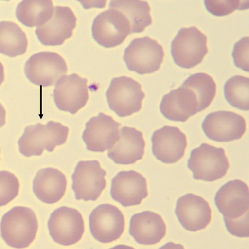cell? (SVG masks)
I'll return each instance as SVG.
<instances>
[{
  "mask_svg": "<svg viewBox=\"0 0 249 249\" xmlns=\"http://www.w3.org/2000/svg\"><path fill=\"white\" fill-rule=\"evenodd\" d=\"M211 104L195 80L189 77L181 86L163 96L160 109L168 120L185 122L191 116L206 109Z\"/></svg>",
  "mask_w": 249,
  "mask_h": 249,
  "instance_id": "cell-1",
  "label": "cell"
},
{
  "mask_svg": "<svg viewBox=\"0 0 249 249\" xmlns=\"http://www.w3.org/2000/svg\"><path fill=\"white\" fill-rule=\"evenodd\" d=\"M68 133V127L53 121L27 126L18 140L19 151L26 157L41 156L44 150L52 152L66 142Z\"/></svg>",
  "mask_w": 249,
  "mask_h": 249,
  "instance_id": "cell-2",
  "label": "cell"
},
{
  "mask_svg": "<svg viewBox=\"0 0 249 249\" xmlns=\"http://www.w3.org/2000/svg\"><path fill=\"white\" fill-rule=\"evenodd\" d=\"M38 229V222L31 209L18 206L3 216L1 222L2 238L8 246L25 248L34 242Z\"/></svg>",
  "mask_w": 249,
  "mask_h": 249,
  "instance_id": "cell-3",
  "label": "cell"
},
{
  "mask_svg": "<svg viewBox=\"0 0 249 249\" xmlns=\"http://www.w3.org/2000/svg\"><path fill=\"white\" fill-rule=\"evenodd\" d=\"M230 162L222 148L202 143L191 152L188 168L193 178L212 182L222 178L230 168Z\"/></svg>",
  "mask_w": 249,
  "mask_h": 249,
  "instance_id": "cell-4",
  "label": "cell"
},
{
  "mask_svg": "<svg viewBox=\"0 0 249 249\" xmlns=\"http://www.w3.org/2000/svg\"><path fill=\"white\" fill-rule=\"evenodd\" d=\"M208 52L207 37L196 27L182 28L171 43L174 62L185 69L202 63Z\"/></svg>",
  "mask_w": 249,
  "mask_h": 249,
  "instance_id": "cell-5",
  "label": "cell"
},
{
  "mask_svg": "<svg viewBox=\"0 0 249 249\" xmlns=\"http://www.w3.org/2000/svg\"><path fill=\"white\" fill-rule=\"evenodd\" d=\"M110 109L120 117H126L142 109L145 94L135 80L122 76L111 80L106 92Z\"/></svg>",
  "mask_w": 249,
  "mask_h": 249,
  "instance_id": "cell-6",
  "label": "cell"
},
{
  "mask_svg": "<svg viewBox=\"0 0 249 249\" xmlns=\"http://www.w3.org/2000/svg\"><path fill=\"white\" fill-rule=\"evenodd\" d=\"M161 45L148 37L136 38L124 50V60L128 70L140 75L155 73L163 62Z\"/></svg>",
  "mask_w": 249,
  "mask_h": 249,
  "instance_id": "cell-7",
  "label": "cell"
},
{
  "mask_svg": "<svg viewBox=\"0 0 249 249\" xmlns=\"http://www.w3.org/2000/svg\"><path fill=\"white\" fill-rule=\"evenodd\" d=\"M67 72L66 61L52 52H41L32 55L25 66L27 79L36 85L45 87L54 86Z\"/></svg>",
  "mask_w": 249,
  "mask_h": 249,
  "instance_id": "cell-8",
  "label": "cell"
},
{
  "mask_svg": "<svg viewBox=\"0 0 249 249\" xmlns=\"http://www.w3.org/2000/svg\"><path fill=\"white\" fill-rule=\"evenodd\" d=\"M92 34L100 46L112 48L121 45L131 34L125 16L120 11L109 9L99 14L92 25Z\"/></svg>",
  "mask_w": 249,
  "mask_h": 249,
  "instance_id": "cell-9",
  "label": "cell"
},
{
  "mask_svg": "<svg viewBox=\"0 0 249 249\" xmlns=\"http://www.w3.org/2000/svg\"><path fill=\"white\" fill-rule=\"evenodd\" d=\"M48 228L51 238L55 243L64 246H71L82 238L84 219L78 210L64 206L51 214Z\"/></svg>",
  "mask_w": 249,
  "mask_h": 249,
  "instance_id": "cell-10",
  "label": "cell"
},
{
  "mask_svg": "<svg viewBox=\"0 0 249 249\" xmlns=\"http://www.w3.org/2000/svg\"><path fill=\"white\" fill-rule=\"evenodd\" d=\"M107 172L98 160L80 161L72 175V188L77 200L95 201L106 188Z\"/></svg>",
  "mask_w": 249,
  "mask_h": 249,
  "instance_id": "cell-11",
  "label": "cell"
},
{
  "mask_svg": "<svg viewBox=\"0 0 249 249\" xmlns=\"http://www.w3.org/2000/svg\"><path fill=\"white\" fill-rule=\"evenodd\" d=\"M125 222L121 211L110 204H103L94 209L89 216L91 234L98 242H114L123 234Z\"/></svg>",
  "mask_w": 249,
  "mask_h": 249,
  "instance_id": "cell-12",
  "label": "cell"
},
{
  "mask_svg": "<svg viewBox=\"0 0 249 249\" xmlns=\"http://www.w3.org/2000/svg\"><path fill=\"white\" fill-rule=\"evenodd\" d=\"M202 128L207 137L218 142H227L242 138L246 131V120L235 112L219 111L205 118Z\"/></svg>",
  "mask_w": 249,
  "mask_h": 249,
  "instance_id": "cell-13",
  "label": "cell"
},
{
  "mask_svg": "<svg viewBox=\"0 0 249 249\" xmlns=\"http://www.w3.org/2000/svg\"><path fill=\"white\" fill-rule=\"evenodd\" d=\"M120 126L121 124L102 112L91 118L82 136L87 149L95 152L110 150L119 139Z\"/></svg>",
  "mask_w": 249,
  "mask_h": 249,
  "instance_id": "cell-14",
  "label": "cell"
},
{
  "mask_svg": "<svg viewBox=\"0 0 249 249\" xmlns=\"http://www.w3.org/2000/svg\"><path fill=\"white\" fill-rule=\"evenodd\" d=\"M88 80L77 74L64 76L56 84L53 96L60 110L75 114L86 105L88 94Z\"/></svg>",
  "mask_w": 249,
  "mask_h": 249,
  "instance_id": "cell-15",
  "label": "cell"
},
{
  "mask_svg": "<svg viewBox=\"0 0 249 249\" xmlns=\"http://www.w3.org/2000/svg\"><path fill=\"white\" fill-rule=\"evenodd\" d=\"M215 203L224 219L235 220L243 217L249 213L247 184L239 179L227 182L216 192Z\"/></svg>",
  "mask_w": 249,
  "mask_h": 249,
  "instance_id": "cell-16",
  "label": "cell"
},
{
  "mask_svg": "<svg viewBox=\"0 0 249 249\" xmlns=\"http://www.w3.org/2000/svg\"><path fill=\"white\" fill-rule=\"evenodd\" d=\"M77 18L70 7L55 6L51 18L35 30L39 41L45 46H60L73 36Z\"/></svg>",
  "mask_w": 249,
  "mask_h": 249,
  "instance_id": "cell-17",
  "label": "cell"
},
{
  "mask_svg": "<svg viewBox=\"0 0 249 249\" xmlns=\"http://www.w3.org/2000/svg\"><path fill=\"white\" fill-rule=\"evenodd\" d=\"M110 194L123 207L137 206L147 198V180L134 170L118 173L111 181Z\"/></svg>",
  "mask_w": 249,
  "mask_h": 249,
  "instance_id": "cell-18",
  "label": "cell"
},
{
  "mask_svg": "<svg viewBox=\"0 0 249 249\" xmlns=\"http://www.w3.org/2000/svg\"><path fill=\"white\" fill-rule=\"evenodd\" d=\"M152 153L163 163L173 164L181 159L187 146L186 135L178 127L165 126L152 136Z\"/></svg>",
  "mask_w": 249,
  "mask_h": 249,
  "instance_id": "cell-19",
  "label": "cell"
},
{
  "mask_svg": "<svg viewBox=\"0 0 249 249\" xmlns=\"http://www.w3.org/2000/svg\"><path fill=\"white\" fill-rule=\"evenodd\" d=\"M175 213L182 227L188 231L204 230L212 219L209 203L201 196L188 194L177 201Z\"/></svg>",
  "mask_w": 249,
  "mask_h": 249,
  "instance_id": "cell-20",
  "label": "cell"
},
{
  "mask_svg": "<svg viewBox=\"0 0 249 249\" xmlns=\"http://www.w3.org/2000/svg\"><path fill=\"white\" fill-rule=\"evenodd\" d=\"M146 143L142 132L135 128L123 127L119 131V138L107 155L119 164H132L142 160Z\"/></svg>",
  "mask_w": 249,
  "mask_h": 249,
  "instance_id": "cell-21",
  "label": "cell"
},
{
  "mask_svg": "<svg viewBox=\"0 0 249 249\" xmlns=\"http://www.w3.org/2000/svg\"><path fill=\"white\" fill-rule=\"evenodd\" d=\"M167 227L159 214L144 211L132 216L129 234L140 244L155 245L166 235Z\"/></svg>",
  "mask_w": 249,
  "mask_h": 249,
  "instance_id": "cell-22",
  "label": "cell"
},
{
  "mask_svg": "<svg viewBox=\"0 0 249 249\" xmlns=\"http://www.w3.org/2000/svg\"><path fill=\"white\" fill-rule=\"evenodd\" d=\"M67 179L62 172L53 168L40 170L33 181V191L43 203H57L65 195Z\"/></svg>",
  "mask_w": 249,
  "mask_h": 249,
  "instance_id": "cell-23",
  "label": "cell"
},
{
  "mask_svg": "<svg viewBox=\"0 0 249 249\" xmlns=\"http://www.w3.org/2000/svg\"><path fill=\"white\" fill-rule=\"evenodd\" d=\"M109 9L121 12L128 20L131 27V34L140 33L151 25L150 6L142 1H112Z\"/></svg>",
  "mask_w": 249,
  "mask_h": 249,
  "instance_id": "cell-24",
  "label": "cell"
},
{
  "mask_svg": "<svg viewBox=\"0 0 249 249\" xmlns=\"http://www.w3.org/2000/svg\"><path fill=\"white\" fill-rule=\"evenodd\" d=\"M52 1H23L16 7V16L19 22L29 27L45 25L53 14Z\"/></svg>",
  "mask_w": 249,
  "mask_h": 249,
  "instance_id": "cell-25",
  "label": "cell"
},
{
  "mask_svg": "<svg viewBox=\"0 0 249 249\" xmlns=\"http://www.w3.org/2000/svg\"><path fill=\"white\" fill-rule=\"evenodd\" d=\"M28 41L21 28L11 21L0 23V52L10 57L23 54L26 52Z\"/></svg>",
  "mask_w": 249,
  "mask_h": 249,
  "instance_id": "cell-26",
  "label": "cell"
},
{
  "mask_svg": "<svg viewBox=\"0 0 249 249\" xmlns=\"http://www.w3.org/2000/svg\"><path fill=\"white\" fill-rule=\"evenodd\" d=\"M249 79L242 75H235L225 84V98L231 106L236 109L249 110Z\"/></svg>",
  "mask_w": 249,
  "mask_h": 249,
  "instance_id": "cell-27",
  "label": "cell"
},
{
  "mask_svg": "<svg viewBox=\"0 0 249 249\" xmlns=\"http://www.w3.org/2000/svg\"><path fill=\"white\" fill-rule=\"evenodd\" d=\"M206 9L211 14L216 16L230 15L235 10L248 9V1H204Z\"/></svg>",
  "mask_w": 249,
  "mask_h": 249,
  "instance_id": "cell-28",
  "label": "cell"
},
{
  "mask_svg": "<svg viewBox=\"0 0 249 249\" xmlns=\"http://www.w3.org/2000/svg\"><path fill=\"white\" fill-rule=\"evenodd\" d=\"M19 183L11 172H1V206H5L14 200L18 194Z\"/></svg>",
  "mask_w": 249,
  "mask_h": 249,
  "instance_id": "cell-29",
  "label": "cell"
},
{
  "mask_svg": "<svg viewBox=\"0 0 249 249\" xmlns=\"http://www.w3.org/2000/svg\"><path fill=\"white\" fill-rule=\"evenodd\" d=\"M249 40L248 37L239 40L235 44L232 53L235 66L248 73L249 72Z\"/></svg>",
  "mask_w": 249,
  "mask_h": 249,
  "instance_id": "cell-30",
  "label": "cell"
},
{
  "mask_svg": "<svg viewBox=\"0 0 249 249\" xmlns=\"http://www.w3.org/2000/svg\"><path fill=\"white\" fill-rule=\"evenodd\" d=\"M224 220L227 230L231 235L238 238H248L249 213L238 219Z\"/></svg>",
  "mask_w": 249,
  "mask_h": 249,
  "instance_id": "cell-31",
  "label": "cell"
},
{
  "mask_svg": "<svg viewBox=\"0 0 249 249\" xmlns=\"http://www.w3.org/2000/svg\"><path fill=\"white\" fill-rule=\"evenodd\" d=\"M205 74H206V73H205ZM207 75H208V74H207ZM210 77H211V76H210ZM211 78H212V77H211ZM212 79H213V78H212ZM213 80H214V79H213Z\"/></svg>",
  "mask_w": 249,
  "mask_h": 249,
  "instance_id": "cell-32",
  "label": "cell"
}]
</instances>
